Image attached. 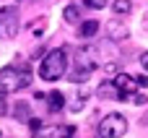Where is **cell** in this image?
Instances as JSON below:
<instances>
[{"mask_svg":"<svg viewBox=\"0 0 148 138\" xmlns=\"http://www.w3.org/2000/svg\"><path fill=\"white\" fill-rule=\"evenodd\" d=\"M133 102H135V104H146L148 97H143V94H135V97H133Z\"/></svg>","mask_w":148,"mask_h":138,"instance_id":"17","label":"cell"},{"mask_svg":"<svg viewBox=\"0 0 148 138\" xmlns=\"http://www.w3.org/2000/svg\"><path fill=\"white\" fill-rule=\"evenodd\" d=\"M31 31H34V34H36V37H39V34H42V31H44V18H42V21H39V23H36V26H31Z\"/></svg>","mask_w":148,"mask_h":138,"instance_id":"15","label":"cell"},{"mask_svg":"<svg viewBox=\"0 0 148 138\" xmlns=\"http://www.w3.org/2000/svg\"><path fill=\"white\" fill-rule=\"evenodd\" d=\"M125 133H127L125 115H107L99 123V138H122Z\"/></svg>","mask_w":148,"mask_h":138,"instance_id":"4","label":"cell"},{"mask_svg":"<svg viewBox=\"0 0 148 138\" xmlns=\"http://www.w3.org/2000/svg\"><path fill=\"white\" fill-rule=\"evenodd\" d=\"M16 31H18L16 16H13V13H10V16H3V21H0V39H13Z\"/></svg>","mask_w":148,"mask_h":138,"instance_id":"7","label":"cell"},{"mask_svg":"<svg viewBox=\"0 0 148 138\" xmlns=\"http://www.w3.org/2000/svg\"><path fill=\"white\" fill-rule=\"evenodd\" d=\"M107 34H109V39L117 42V39H125V37L130 34V29H127V23H125L120 16H114V18L107 23Z\"/></svg>","mask_w":148,"mask_h":138,"instance_id":"6","label":"cell"},{"mask_svg":"<svg viewBox=\"0 0 148 138\" xmlns=\"http://www.w3.org/2000/svg\"><path fill=\"white\" fill-rule=\"evenodd\" d=\"M68 70V55L65 50H49L44 57H42V65H39V78L42 81H57L62 78Z\"/></svg>","mask_w":148,"mask_h":138,"instance_id":"2","label":"cell"},{"mask_svg":"<svg viewBox=\"0 0 148 138\" xmlns=\"http://www.w3.org/2000/svg\"><path fill=\"white\" fill-rule=\"evenodd\" d=\"M62 16H65V23H81V10H78V5H68V8L62 10Z\"/></svg>","mask_w":148,"mask_h":138,"instance_id":"11","label":"cell"},{"mask_svg":"<svg viewBox=\"0 0 148 138\" xmlns=\"http://www.w3.org/2000/svg\"><path fill=\"white\" fill-rule=\"evenodd\" d=\"M8 115V104H5V97H0V117Z\"/></svg>","mask_w":148,"mask_h":138,"instance_id":"16","label":"cell"},{"mask_svg":"<svg viewBox=\"0 0 148 138\" xmlns=\"http://www.w3.org/2000/svg\"><path fill=\"white\" fill-rule=\"evenodd\" d=\"M31 73L29 70H23V68H18V65H5L3 70H0V89L5 91V94H13V91H21V89H26L29 83H31Z\"/></svg>","mask_w":148,"mask_h":138,"instance_id":"3","label":"cell"},{"mask_svg":"<svg viewBox=\"0 0 148 138\" xmlns=\"http://www.w3.org/2000/svg\"><path fill=\"white\" fill-rule=\"evenodd\" d=\"M112 83L117 86V91L122 94V99H133V97H135V91H138L135 78H133V76H127V73H117V76L112 78Z\"/></svg>","mask_w":148,"mask_h":138,"instance_id":"5","label":"cell"},{"mask_svg":"<svg viewBox=\"0 0 148 138\" xmlns=\"http://www.w3.org/2000/svg\"><path fill=\"white\" fill-rule=\"evenodd\" d=\"M47 107H49V112H60V110L65 107V97H62L60 91L47 94Z\"/></svg>","mask_w":148,"mask_h":138,"instance_id":"9","label":"cell"},{"mask_svg":"<svg viewBox=\"0 0 148 138\" xmlns=\"http://www.w3.org/2000/svg\"><path fill=\"white\" fill-rule=\"evenodd\" d=\"M140 65H143V68H146V70H148V50H146V52H143V55H140Z\"/></svg>","mask_w":148,"mask_h":138,"instance_id":"18","label":"cell"},{"mask_svg":"<svg viewBox=\"0 0 148 138\" xmlns=\"http://www.w3.org/2000/svg\"><path fill=\"white\" fill-rule=\"evenodd\" d=\"M112 10H114V16L125 18V16L133 10V3H130V0H114V3H112Z\"/></svg>","mask_w":148,"mask_h":138,"instance_id":"10","label":"cell"},{"mask_svg":"<svg viewBox=\"0 0 148 138\" xmlns=\"http://www.w3.org/2000/svg\"><path fill=\"white\" fill-rule=\"evenodd\" d=\"M99 47L96 44H83V47H78L75 50V68H73V73H70V81L73 83H83L88 76H91V70H96V65H99Z\"/></svg>","mask_w":148,"mask_h":138,"instance_id":"1","label":"cell"},{"mask_svg":"<svg viewBox=\"0 0 148 138\" xmlns=\"http://www.w3.org/2000/svg\"><path fill=\"white\" fill-rule=\"evenodd\" d=\"M143 29L148 31V13H146V18H143Z\"/></svg>","mask_w":148,"mask_h":138,"instance_id":"20","label":"cell"},{"mask_svg":"<svg viewBox=\"0 0 148 138\" xmlns=\"http://www.w3.org/2000/svg\"><path fill=\"white\" fill-rule=\"evenodd\" d=\"M96 31H99V23L96 21H83L81 23V37L91 39V37H96Z\"/></svg>","mask_w":148,"mask_h":138,"instance_id":"12","label":"cell"},{"mask_svg":"<svg viewBox=\"0 0 148 138\" xmlns=\"http://www.w3.org/2000/svg\"><path fill=\"white\" fill-rule=\"evenodd\" d=\"M135 83H140V86H148V76H138V78H135Z\"/></svg>","mask_w":148,"mask_h":138,"instance_id":"19","label":"cell"},{"mask_svg":"<svg viewBox=\"0 0 148 138\" xmlns=\"http://www.w3.org/2000/svg\"><path fill=\"white\" fill-rule=\"evenodd\" d=\"M21 0H0V16H10L16 8H18Z\"/></svg>","mask_w":148,"mask_h":138,"instance_id":"13","label":"cell"},{"mask_svg":"<svg viewBox=\"0 0 148 138\" xmlns=\"http://www.w3.org/2000/svg\"><path fill=\"white\" fill-rule=\"evenodd\" d=\"M0 97H5V91H3V89H0Z\"/></svg>","mask_w":148,"mask_h":138,"instance_id":"21","label":"cell"},{"mask_svg":"<svg viewBox=\"0 0 148 138\" xmlns=\"http://www.w3.org/2000/svg\"><path fill=\"white\" fill-rule=\"evenodd\" d=\"M86 5H88V8H96V10H99V8H104V5H107V0H86Z\"/></svg>","mask_w":148,"mask_h":138,"instance_id":"14","label":"cell"},{"mask_svg":"<svg viewBox=\"0 0 148 138\" xmlns=\"http://www.w3.org/2000/svg\"><path fill=\"white\" fill-rule=\"evenodd\" d=\"M96 94H99V97H104V99H122V94L117 91V86L112 83V78H109V81H104V83H99Z\"/></svg>","mask_w":148,"mask_h":138,"instance_id":"8","label":"cell"}]
</instances>
